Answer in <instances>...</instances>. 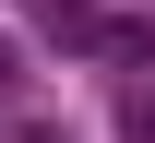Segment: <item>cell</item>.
<instances>
[{
  "instance_id": "obj_1",
  "label": "cell",
  "mask_w": 155,
  "mask_h": 143,
  "mask_svg": "<svg viewBox=\"0 0 155 143\" xmlns=\"http://www.w3.org/2000/svg\"><path fill=\"white\" fill-rule=\"evenodd\" d=\"M0 83H12V48H0Z\"/></svg>"
}]
</instances>
